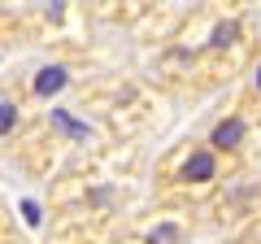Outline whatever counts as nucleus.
<instances>
[{
	"label": "nucleus",
	"instance_id": "1",
	"mask_svg": "<svg viewBox=\"0 0 261 244\" xmlns=\"http://www.w3.org/2000/svg\"><path fill=\"white\" fill-rule=\"evenodd\" d=\"M214 175H218V157H214V153H205V149L192 153V157L183 161V179H187V183H209Z\"/></svg>",
	"mask_w": 261,
	"mask_h": 244
},
{
	"label": "nucleus",
	"instance_id": "2",
	"mask_svg": "<svg viewBox=\"0 0 261 244\" xmlns=\"http://www.w3.org/2000/svg\"><path fill=\"white\" fill-rule=\"evenodd\" d=\"M209 144H214V149H240V144H244V118L218 122L214 135H209Z\"/></svg>",
	"mask_w": 261,
	"mask_h": 244
},
{
	"label": "nucleus",
	"instance_id": "3",
	"mask_svg": "<svg viewBox=\"0 0 261 244\" xmlns=\"http://www.w3.org/2000/svg\"><path fill=\"white\" fill-rule=\"evenodd\" d=\"M61 87H65V70H61V66L39 70V79H35V96H53V92H61Z\"/></svg>",
	"mask_w": 261,
	"mask_h": 244
},
{
	"label": "nucleus",
	"instance_id": "4",
	"mask_svg": "<svg viewBox=\"0 0 261 244\" xmlns=\"http://www.w3.org/2000/svg\"><path fill=\"white\" fill-rule=\"evenodd\" d=\"M53 122L61 127V131H70L74 140H83V135H87V127H83V122H74V118H70L65 109H53Z\"/></svg>",
	"mask_w": 261,
	"mask_h": 244
},
{
	"label": "nucleus",
	"instance_id": "5",
	"mask_svg": "<svg viewBox=\"0 0 261 244\" xmlns=\"http://www.w3.org/2000/svg\"><path fill=\"white\" fill-rule=\"evenodd\" d=\"M13 122H18V109L0 101V135H5V131H13Z\"/></svg>",
	"mask_w": 261,
	"mask_h": 244
},
{
	"label": "nucleus",
	"instance_id": "6",
	"mask_svg": "<svg viewBox=\"0 0 261 244\" xmlns=\"http://www.w3.org/2000/svg\"><path fill=\"white\" fill-rule=\"evenodd\" d=\"M174 240H178V231H174L170 223H161L157 231H152V244H174Z\"/></svg>",
	"mask_w": 261,
	"mask_h": 244
},
{
	"label": "nucleus",
	"instance_id": "7",
	"mask_svg": "<svg viewBox=\"0 0 261 244\" xmlns=\"http://www.w3.org/2000/svg\"><path fill=\"white\" fill-rule=\"evenodd\" d=\"M235 35H240V27H235V22H222V27H218V35H214V44H231Z\"/></svg>",
	"mask_w": 261,
	"mask_h": 244
},
{
	"label": "nucleus",
	"instance_id": "8",
	"mask_svg": "<svg viewBox=\"0 0 261 244\" xmlns=\"http://www.w3.org/2000/svg\"><path fill=\"white\" fill-rule=\"evenodd\" d=\"M22 214H27L31 227H39V205H35V201H27V205H22Z\"/></svg>",
	"mask_w": 261,
	"mask_h": 244
},
{
	"label": "nucleus",
	"instance_id": "9",
	"mask_svg": "<svg viewBox=\"0 0 261 244\" xmlns=\"http://www.w3.org/2000/svg\"><path fill=\"white\" fill-rule=\"evenodd\" d=\"M257 87H261V66H257Z\"/></svg>",
	"mask_w": 261,
	"mask_h": 244
}]
</instances>
